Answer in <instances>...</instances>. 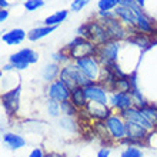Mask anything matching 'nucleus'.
Returning <instances> with one entry per match:
<instances>
[{
	"instance_id": "9",
	"label": "nucleus",
	"mask_w": 157,
	"mask_h": 157,
	"mask_svg": "<svg viewBox=\"0 0 157 157\" xmlns=\"http://www.w3.org/2000/svg\"><path fill=\"white\" fill-rule=\"evenodd\" d=\"M136 13V27L137 33L144 34V36H154L157 33V29L154 26V21L150 16H147V13L144 12V9L140 6H136L133 9Z\"/></svg>"
},
{
	"instance_id": "12",
	"label": "nucleus",
	"mask_w": 157,
	"mask_h": 157,
	"mask_svg": "<svg viewBox=\"0 0 157 157\" xmlns=\"http://www.w3.org/2000/svg\"><path fill=\"white\" fill-rule=\"evenodd\" d=\"M86 96L90 103H99V104H106L109 106V94L110 91L107 90V87L100 82H93L89 86L84 87Z\"/></svg>"
},
{
	"instance_id": "31",
	"label": "nucleus",
	"mask_w": 157,
	"mask_h": 157,
	"mask_svg": "<svg viewBox=\"0 0 157 157\" xmlns=\"http://www.w3.org/2000/svg\"><path fill=\"white\" fill-rule=\"evenodd\" d=\"M89 3H90V0H73L71 4H70V10L71 12H75V13L82 12L83 9L86 7Z\"/></svg>"
},
{
	"instance_id": "2",
	"label": "nucleus",
	"mask_w": 157,
	"mask_h": 157,
	"mask_svg": "<svg viewBox=\"0 0 157 157\" xmlns=\"http://www.w3.org/2000/svg\"><path fill=\"white\" fill-rule=\"evenodd\" d=\"M59 80H62L69 89H75V87H86L90 83H93L90 78L87 77L80 69L75 64V62H69L62 66Z\"/></svg>"
},
{
	"instance_id": "15",
	"label": "nucleus",
	"mask_w": 157,
	"mask_h": 157,
	"mask_svg": "<svg viewBox=\"0 0 157 157\" xmlns=\"http://www.w3.org/2000/svg\"><path fill=\"white\" fill-rule=\"evenodd\" d=\"M87 113V116L91 117L96 121H104L109 116L113 114V110L110 109V106L106 104H99V103H90L87 104V107L84 109Z\"/></svg>"
},
{
	"instance_id": "18",
	"label": "nucleus",
	"mask_w": 157,
	"mask_h": 157,
	"mask_svg": "<svg viewBox=\"0 0 157 157\" xmlns=\"http://www.w3.org/2000/svg\"><path fill=\"white\" fill-rule=\"evenodd\" d=\"M26 39H27V32L20 29V27H16V29H12V30H9V32H4L2 34V41L7 46H19Z\"/></svg>"
},
{
	"instance_id": "19",
	"label": "nucleus",
	"mask_w": 157,
	"mask_h": 157,
	"mask_svg": "<svg viewBox=\"0 0 157 157\" xmlns=\"http://www.w3.org/2000/svg\"><path fill=\"white\" fill-rule=\"evenodd\" d=\"M60 70H62V66L57 64V63H54V62L46 63L44 67L41 69V78L49 84V83L57 80L59 75H60Z\"/></svg>"
},
{
	"instance_id": "11",
	"label": "nucleus",
	"mask_w": 157,
	"mask_h": 157,
	"mask_svg": "<svg viewBox=\"0 0 157 157\" xmlns=\"http://www.w3.org/2000/svg\"><path fill=\"white\" fill-rule=\"evenodd\" d=\"M109 106L113 112H123L126 109H130L134 106V100H133L132 93H127V91H110L109 94Z\"/></svg>"
},
{
	"instance_id": "10",
	"label": "nucleus",
	"mask_w": 157,
	"mask_h": 157,
	"mask_svg": "<svg viewBox=\"0 0 157 157\" xmlns=\"http://www.w3.org/2000/svg\"><path fill=\"white\" fill-rule=\"evenodd\" d=\"M100 21L103 23V26L106 27V30H107L109 36H110V40L123 41V40H127L128 36H130L128 29L117 19V17L104 19V20H100Z\"/></svg>"
},
{
	"instance_id": "1",
	"label": "nucleus",
	"mask_w": 157,
	"mask_h": 157,
	"mask_svg": "<svg viewBox=\"0 0 157 157\" xmlns=\"http://www.w3.org/2000/svg\"><path fill=\"white\" fill-rule=\"evenodd\" d=\"M77 36L89 39V40L93 41L97 46H101L104 43L110 41V36H109L107 30H106V27H104L103 23L99 19L86 21L84 25H82L77 29Z\"/></svg>"
},
{
	"instance_id": "37",
	"label": "nucleus",
	"mask_w": 157,
	"mask_h": 157,
	"mask_svg": "<svg viewBox=\"0 0 157 157\" xmlns=\"http://www.w3.org/2000/svg\"><path fill=\"white\" fill-rule=\"evenodd\" d=\"M134 2H136V3H137V4H139V6H140V7H143V9H144L146 0H134Z\"/></svg>"
},
{
	"instance_id": "35",
	"label": "nucleus",
	"mask_w": 157,
	"mask_h": 157,
	"mask_svg": "<svg viewBox=\"0 0 157 157\" xmlns=\"http://www.w3.org/2000/svg\"><path fill=\"white\" fill-rule=\"evenodd\" d=\"M44 157H66V154L59 153V151H47Z\"/></svg>"
},
{
	"instance_id": "30",
	"label": "nucleus",
	"mask_w": 157,
	"mask_h": 157,
	"mask_svg": "<svg viewBox=\"0 0 157 157\" xmlns=\"http://www.w3.org/2000/svg\"><path fill=\"white\" fill-rule=\"evenodd\" d=\"M44 6V0H27L25 2V9L27 12H36Z\"/></svg>"
},
{
	"instance_id": "5",
	"label": "nucleus",
	"mask_w": 157,
	"mask_h": 157,
	"mask_svg": "<svg viewBox=\"0 0 157 157\" xmlns=\"http://www.w3.org/2000/svg\"><path fill=\"white\" fill-rule=\"evenodd\" d=\"M39 62V53L34 52L30 47H25L20 49L16 53H12L7 59V63H10L13 67V70L16 71H23L26 69H29L30 64H36Z\"/></svg>"
},
{
	"instance_id": "20",
	"label": "nucleus",
	"mask_w": 157,
	"mask_h": 157,
	"mask_svg": "<svg viewBox=\"0 0 157 157\" xmlns=\"http://www.w3.org/2000/svg\"><path fill=\"white\" fill-rule=\"evenodd\" d=\"M70 101L75 104L78 110H84L89 104V99L86 96L84 87H75L70 91Z\"/></svg>"
},
{
	"instance_id": "7",
	"label": "nucleus",
	"mask_w": 157,
	"mask_h": 157,
	"mask_svg": "<svg viewBox=\"0 0 157 157\" xmlns=\"http://www.w3.org/2000/svg\"><path fill=\"white\" fill-rule=\"evenodd\" d=\"M20 94H21V84H17L7 91H3L0 96V101H2V107L4 113L9 117L16 116L20 109Z\"/></svg>"
},
{
	"instance_id": "27",
	"label": "nucleus",
	"mask_w": 157,
	"mask_h": 157,
	"mask_svg": "<svg viewBox=\"0 0 157 157\" xmlns=\"http://www.w3.org/2000/svg\"><path fill=\"white\" fill-rule=\"evenodd\" d=\"M119 157H143V150L139 146L128 144L121 150V153H120Z\"/></svg>"
},
{
	"instance_id": "32",
	"label": "nucleus",
	"mask_w": 157,
	"mask_h": 157,
	"mask_svg": "<svg viewBox=\"0 0 157 157\" xmlns=\"http://www.w3.org/2000/svg\"><path fill=\"white\" fill-rule=\"evenodd\" d=\"M44 156H46V153H44V150H43V147H34L27 157H44Z\"/></svg>"
},
{
	"instance_id": "34",
	"label": "nucleus",
	"mask_w": 157,
	"mask_h": 157,
	"mask_svg": "<svg viewBox=\"0 0 157 157\" xmlns=\"http://www.w3.org/2000/svg\"><path fill=\"white\" fill-rule=\"evenodd\" d=\"M7 17H9V10L7 9H2L0 10V21L4 23V21L7 20Z\"/></svg>"
},
{
	"instance_id": "29",
	"label": "nucleus",
	"mask_w": 157,
	"mask_h": 157,
	"mask_svg": "<svg viewBox=\"0 0 157 157\" xmlns=\"http://www.w3.org/2000/svg\"><path fill=\"white\" fill-rule=\"evenodd\" d=\"M121 3V0H99L97 9L99 10H114Z\"/></svg>"
},
{
	"instance_id": "36",
	"label": "nucleus",
	"mask_w": 157,
	"mask_h": 157,
	"mask_svg": "<svg viewBox=\"0 0 157 157\" xmlns=\"http://www.w3.org/2000/svg\"><path fill=\"white\" fill-rule=\"evenodd\" d=\"M7 7H9L7 0H0V9H7Z\"/></svg>"
},
{
	"instance_id": "22",
	"label": "nucleus",
	"mask_w": 157,
	"mask_h": 157,
	"mask_svg": "<svg viewBox=\"0 0 157 157\" xmlns=\"http://www.w3.org/2000/svg\"><path fill=\"white\" fill-rule=\"evenodd\" d=\"M67 16H69V10H57V12H54L53 14H50V16L46 17L44 21H43V25L59 27V26L67 19Z\"/></svg>"
},
{
	"instance_id": "6",
	"label": "nucleus",
	"mask_w": 157,
	"mask_h": 157,
	"mask_svg": "<svg viewBox=\"0 0 157 157\" xmlns=\"http://www.w3.org/2000/svg\"><path fill=\"white\" fill-rule=\"evenodd\" d=\"M103 123L104 127H106V133L112 140L119 141V143L126 140V137H127V123H126V120L123 117L120 116V113H113L112 116H109Z\"/></svg>"
},
{
	"instance_id": "28",
	"label": "nucleus",
	"mask_w": 157,
	"mask_h": 157,
	"mask_svg": "<svg viewBox=\"0 0 157 157\" xmlns=\"http://www.w3.org/2000/svg\"><path fill=\"white\" fill-rule=\"evenodd\" d=\"M52 62H54V63H57V64H60V66H63V64H66V63L71 62V60H70V57H69L67 52L63 49V50H59V52H56V53L52 54Z\"/></svg>"
},
{
	"instance_id": "8",
	"label": "nucleus",
	"mask_w": 157,
	"mask_h": 157,
	"mask_svg": "<svg viewBox=\"0 0 157 157\" xmlns=\"http://www.w3.org/2000/svg\"><path fill=\"white\" fill-rule=\"evenodd\" d=\"M121 49L120 41L116 40H110L104 44L97 47V59H99L103 66H109L114 62H119V53Z\"/></svg>"
},
{
	"instance_id": "33",
	"label": "nucleus",
	"mask_w": 157,
	"mask_h": 157,
	"mask_svg": "<svg viewBox=\"0 0 157 157\" xmlns=\"http://www.w3.org/2000/svg\"><path fill=\"white\" fill-rule=\"evenodd\" d=\"M110 154H112V147H101L97 151L96 157H110Z\"/></svg>"
},
{
	"instance_id": "38",
	"label": "nucleus",
	"mask_w": 157,
	"mask_h": 157,
	"mask_svg": "<svg viewBox=\"0 0 157 157\" xmlns=\"http://www.w3.org/2000/svg\"><path fill=\"white\" fill-rule=\"evenodd\" d=\"M19 2H27V0H19Z\"/></svg>"
},
{
	"instance_id": "17",
	"label": "nucleus",
	"mask_w": 157,
	"mask_h": 157,
	"mask_svg": "<svg viewBox=\"0 0 157 157\" xmlns=\"http://www.w3.org/2000/svg\"><path fill=\"white\" fill-rule=\"evenodd\" d=\"M2 141H3V146L6 149L12 150V151H16V150H20L26 146V139L21 134H17V133L13 132H3L2 133Z\"/></svg>"
},
{
	"instance_id": "24",
	"label": "nucleus",
	"mask_w": 157,
	"mask_h": 157,
	"mask_svg": "<svg viewBox=\"0 0 157 157\" xmlns=\"http://www.w3.org/2000/svg\"><path fill=\"white\" fill-rule=\"evenodd\" d=\"M46 112L52 119H59L62 116V109H60V103L53 99L46 100Z\"/></svg>"
},
{
	"instance_id": "26",
	"label": "nucleus",
	"mask_w": 157,
	"mask_h": 157,
	"mask_svg": "<svg viewBox=\"0 0 157 157\" xmlns=\"http://www.w3.org/2000/svg\"><path fill=\"white\" fill-rule=\"evenodd\" d=\"M60 109H62V114H63V116L77 117V114L80 113V110L76 107L75 104L71 103L70 100H67V101H63V103H60Z\"/></svg>"
},
{
	"instance_id": "23",
	"label": "nucleus",
	"mask_w": 157,
	"mask_h": 157,
	"mask_svg": "<svg viewBox=\"0 0 157 157\" xmlns=\"http://www.w3.org/2000/svg\"><path fill=\"white\" fill-rule=\"evenodd\" d=\"M59 127L66 130L69 133H76L77 132V121L76 117H69V116H62L59 117Z\"/></svg>"
},
{
	"instance_id": "3",
	"label": "nucleus",
	"mask_w": 157,
	"mask_h": 157,
	"mask_svg": "<svg viewBox=\"0 0 157 157\" xmlns=\"http://www.w3.org/2000/svg\"><path fill=\"white\" fill-rule=\"evenodd\" d=\"M97 47L99 46L94 44L93 41H90L89 39L84 37H77L73 39V41H70L69 44L64 47V50L67 52L70 60H76L80 57H87V56H96L97 54Z\"/></svg>"
},
{
	"instance_id": "16",
	"label": "nucleus",
	"mask_w": 157,
	"mask_h": 157,
	"mask_svg": "<svg viewBox=\"0 0 157 157\" xmlns=\"http://www.w3.org/2000/svg\"><path fill=\"white\" fill-rule=\"evenodd\" d=\"M114 13H116L117 19L128 29V32H130V30H132V32L136 30L134 29V27H136V13H134L133 9L119 4V6L114 9Z\"/></svg>"
},
{
	"instance_id": "25",
	"label": "nucleus",
	"mask_w": 157,
	"mask_h": 157,
	"mask_svg": "<svg viewBox=\"0 0 157 157\" xmlns=\"http://www.w3.org/2000/svg\"><path fill=\"white\" fill-rule=\"evenodd\" d=\"M141 113L146 116V119L149 120L150 123L154 126V128H157V106L156 104H151L149 103L146 107L140 109Z\"/></svg>"
},
{
	"instance_id": "4",
	"label": "nucleus",
	"mask_w": 157,
	"mask_h": 157,
	"mask_svg": "<svg viewBox=\"0 0 157 157\" xmlns=\"http://www.w3.org/2000/svg\"><path fill=\"white\" fill-rule=\"evenodd\" d=\"M75 64L90 78L91 82H101L104 75V66L101 64L97 56H87L73 60Z\"/></svg>"
},
{
	"instance_id": "13",
	"label": "nucleus",
	"mask_w": 157,
	"mask_h": 157,
	"mask_svg": "<svg viewBox=\"0 0 157 157\" xmlns=\"http://www.w3.org/2000/svg\"><path fill=\"white\" fill-rule=\"evenodd\" d=\"M70 89L62 82V80H54V82L49 83L47 87H46V94H47V99H53L59 103H63V101H67L70 100Z\"/></svg>"
},
{
	"instance_id": "21",
	"label": "nucleus",
	"mask_w": 157,
	"mask_h": 157,
	"mask_svg": "<svg viewBox=\"0 0 157 157\" xmlns=\"http://www.w3.org/2000/svg\"><path fill=\"white\" fill-rule=\"evenodd\" d=\"M57 29V27H54V26H37V27H33V29H30L27 32V40L30 41H39L41 39L47 37L50 33H53L54 30Z\"/></svg>"
},
{
	"instance_id": "14",
	"label": "nucleus",
	"mask_w": 157,
	"mask_h": 157,
	"mask_svg": "<svg viewBox=\"0 0 157 157\" xmlns=\"http://www.w3.org/2000/svg\"><path fill=\"white\" fill-rule=\"evenodd\" d=\"M120 116L123 117L126 121L136 123V124H139V126H141V127L147 128L149 132L154 130V126L150 123L149 120L146 119V116L141 113V110L139 107H136V106H133V107L126 109V110H123V112H120Z\"/></svg>"
}]
</instances>
